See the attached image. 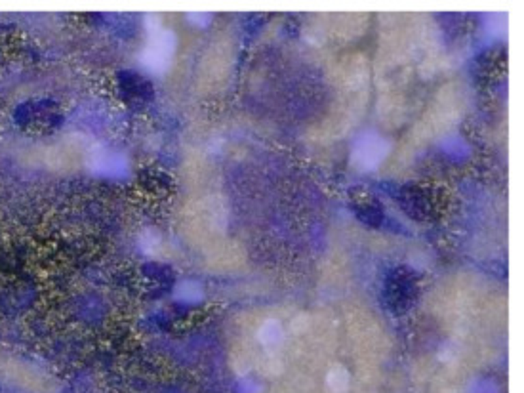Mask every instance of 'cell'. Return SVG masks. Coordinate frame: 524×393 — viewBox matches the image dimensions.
I'll list each match as a JSON object with an SVG mask.
<instances>
[{"label": "cell", "mask_w": 524, "mask_h": 393, "mask_svg": "<svg viewBox=\"0 0 524 393\" xmlns=\"http://www.w3.org/2000/svg\"><path fill=\"white\" fill-rule=\"evenodd\" d=\"M120 92L128 101L133 103H143L153 98V86L147 79H143L140 73L122 71L118 77Z\"/></svg>", "instance_id": "6da1fadb"}]
</instances>
